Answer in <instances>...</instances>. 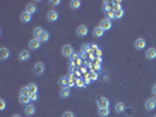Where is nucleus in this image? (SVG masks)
Listing matches in <instances>:
<instances>
[{
	"mask_svg": "<svg viewBox=\"0 0 156 117\" xmlns=\"http://www.w3.org/2000/svg\"><path fill=\"white\" fill-rule=\"evenodd\" d=\"M44 71H45V64H44V62L39 61V62H37L33 66V73L35 75H42Z\"/></svg>",
	"mask_w": 156,
	"mask_h": 117,
	"instance_id": "nucleus-1",
	"label": "nucleus"
},
{
	"mask_svg": "<svg viewBox=\"0 0 156 117\" xmlns=\"http://www.w3.org/2000/svg\"><path fill=\"white\" fill-rule=\"evenodd\" d=\"M73 54H74V49H73V47H72L70 45H65V46L62 47V55H63V56L70 59Z\"/></svg>",
	"mask_w": 156,
	"mask_h": 117,
	"instance_id": "nucleus-2",
	"label": "nucleus"
},
{
	"mask_svg": "<svg viewBox=\"0 0 156 117\" xmlns=\"http://www.w3.org/2000/svg\"><path fill=\"white\" fill-rule=\"evenodd\" d=\"M28 47H30L32 50H38V49L41 47V41H40V39L33 38V39L30 41V45H28Z\"/></svg>",
	"mask_w": 156,
	"mask_h": 117,
	"instance_id": "nucleus-3",
	"label": "nucleus"
},
{
	"mask_svg": "<svg viewBox=\"0 0 156 117\" xmlns=\"http://www.w3.org/2000/svg\"><path fill=\"white\" fill-rule=\"evenodd\" d=\"M98 106H99V109H108L109 108V99L107 97H100L98 99Z\"/></svg>",
	"mask_w": 156,
	"mask_h": 117,
	"instance_id": "nucleus-4",
	"label": "nucleus"
},
{
	"mask_svg": "<svg viewBox=\"0 0 156 117\" xmlns=\"http://www.w3.org/2000/svg\"><path fill=\"white\" fill-rule=\"evenodd\" d=\"M58 19H59V13H58L55 10H51V11L47 13V20H48L49 22H55Z\"/></svg>",
	"mask_w": 156,
	"mask_h": 117,
	"instance_id": "nucleus-5",
	"label": "nucleus"
},
{
	"mask_svg": "<svg viewBox=\"0 0 156 117\" xmlns=\"http://www.w3.org/2000/svg\"><path fill=\"white\" fill-rule=\"evenodd\" d=\"M135 48L137 49V50H142V49H144L145 47H147V41H145V39H143V38H140V39H137L136 41H135Z\"/></svg>",
	"mask_w": 156,
	"mask_h": 117,
	"instance_id": "nucleus-6",
	"label": "nucleus"
},
{
	"mask_svg": "<svg viewBox=\"0 0 156 117\" xmlns=\"http://www.w3.org/2000/svg\"><path fill=\"white\" fill-rule=\"evenodd\" d=\"M144 108H145L147 110H149V111L154 110V109L156 108V99H155V98H149V99H147V101H145V104H144Z\"/></svg>",
	"mask_w": 156,
	"mask_h": 117,
	"instance_id": "nucleus-7",
	"label": "nucleus"
},
{
	"mask_svg": "<svg viewBox=\"0 0 156 117\" xmlns=\"http://www.w3.org/2000/svg\"><path fill=\"white\" fill-rule=\"evenodd\" d=\"M105 32L106 31H109L110 28H112V21L109 20V19H103V20H101V22H100V25H99Z\"/></svg>",
	"mask_w": 156,
	"mask_h": 117,
	"instance_id": "nucleus-8",
	"label": "nucleus"
},
{
	"mask_svg": "<svg viewBox=\"0 0 156 117\" xmlns=\"http://www.w3.org/2000/svg\"><path fill=\"white\" fill-rule=\"evenodd\" d=\"M76 33L79 36H86L88 34V27L86 25H80L76 29Z\"/></svg>",
	"mask_w": 156,
	"mask_h": 117,
	"instance_id": "nucleus-9",
	"label": "nucleus"
},
{
	"mask_svg": "<svg viewBox=\"0 0 156 117\" xmlns=\"http://www.w3.org/2000/svg\"><path fill=\"white\" fill-rule=\"evenodd\" d=\"M145 57H147L148 60H155V59H156V48L150 47L149 49H147V52H145Z\"/></svg>",
	"mask_w": 156,
	"mask_h": 117,
	"instance_id": "nucleus-10",
	"label": "nucleus"
},
{
	"mask_svg": "<svg viewBox=\"0 0 156 117\" xmlns=\"http://www.w3.org/2000/svg\"><path fill=\"white\" fill-rule=\"evenodd\" d=\"M30 59H31V54H30L28 50H21V52H20V54H19V61L26 62V61H28Z\"/></svg>",
	"mask_w": 156,
	"mask_h": 117,
	"instance_id": "nucleus-11",
	"label": "nucleus"
},
{
	"mask_svg": "<svg viewBox=\"0 0 156 117\" xmlns=\"http://www.w3.org/2000/svg\"><path fill=\"white\" fill-rule=\"evenodd\" d=\"M10 55H11V53H10V50L7 48H5V47L0 48V59H1L3 61L10 59Z\"/></svg>",
	"mask_w": 156,
	"mask_h": 117,
	"instance_id": "nucleus-12",
	"label": "nucleus"
},
{
	"mask_svg": "<svg viewBox=\"0 0 156 117\" xmlns=\"http://www.w3.org/2000/svg\"><path fill=\"white\" fill-rule=\"evenodd\" d=\"M45 32H46V31H45L42 27H35V28L33 29V35H34V38H37V39H40Z\"/></svg>",
	"mask_w": 156,
	"mask_h": 117,
	"instance_id": "nucleus-13",
	"label": "nucleus"
},
{
	"mask_svg": "<svg viewBox=\"0 0 156 117\" xmlns=\"http://www.w3.org/2000/svg\"><path fill=\"white\" fill-rule=\"evenodd\" d=\"M20 20H21L24 24H28V22H31V20H32V15L25 11V12L20 15Z\"/></svg>",
	"mask_w": 156,
	"mask_h": 117,
	"instance_id": "nucleus-14",
	"label": "nucleus"
},
{
	"mask_svg": "<svg viewBox=\"0 0 156 117\" xmlns=\"http://www.w3.org/2000/svg\"><path fill=\"white\" fill-rule=\"evenodd\" d=\"M70 94H72V91H70L69 88H62L61 91H60V97L63 98V99H66V98H68L70 96Z\"/></svg>",
	"mask_w": 156,
	"mask_h": 117,
	"instance_id": "nucleus-15",
	"label": "nucleus"
},
{
	"mask_svg": "<svg viewBox=\"0 0 156 117\" xmlns=\"http://www.w3.org/2000/svg\"><path fill=\"white\" fill-rule=\"evenodd\" d=\"M25 113L27 116H33L35 113V105L33 104H28L26 108H25Z\"/></svg>",
	"mask_w": 156,
	"mask_h": 117,
	"instance_id": "nucleus-16",
	"label": "nucleus"
},
{
	"mask_svg": "<svg viewBox=\"0 0 156 117\" xmlns=\"http://www.w3.org/2000/svg\"><path fill=\"white\" fill-rule=\"evenodd\" d=\"M59 84L62 87V88H68V84H69V78L66 77V76H62L59 78Z\"/></svg>",
	"mask_w": 156,
	"mask_h": 117,
	"instance_id": "nucleus-17",
	"label": "nucleus"
},
{
	"mask_svg": "<svg viewBox=\"0 0 156 117\" xmlns=\"http://www.w3.org/2000/svg\"><path fill=\"white\" fill-rule=\"evenodd\" d=\"M81 6V1L80 0H72V1L69 3V7L72 10H79Z\"/></svg>",
	"mask_w": 156,
	"mask_h": 117,
	"instance_id": "nucleus-18",
	"label": "nucleus"
},
{
	"mask_svg": "<svg viewBox=\"0 0 156 117\" xmlns=\"http://www.w3.org/2000/svg\"><path fill=\"white\" fill-rule=\"evenodd\" d=\"M103 34H105V31H103L100 26H98V27L94 28V31H93V35H94L95 38H101Z\"/></svg>",
	"mask_w": 156,
	"mask_h": 117,
	"instance_id": "nucleus-19",
	"label": "nucleus"
},
{
	"mask_svg": "<svg viewBox=\"0 0 156 117\" xmlns=\"http://www.w3.org/2000/svg\"><path fill=\"white\" fill-rule=\"evenodd\" d=\"M26 12L30 13L31 15L34 14V13L37 12V6H35L34 4H28V5L26 6Z\"/></svg>",
	"mask_w": 156,
	"mask_h": 117,
	"instance_id": "nucleus-20",
	"label": "nucleus"
},
{
	"mask_svg": "<svg viewBox=\"0 0 156 117\" xmlns=\"http://www.w3.org/2000/svg\"><path fill=\"white\" fill-rule=\"evenodd\" d=\"M115 110H116V112H119V113L123 112V111L126 110V105H124V103H122V102L116 103V105H115Z\"/></svg>",
	"mask_w": 156,
	"mask_h": 117,
	"instance_id": "nucleus-21",
	"label": "nucleus"
},
{
	"mask_svg": "<svg viewBox=\"0 0 156 117\" xmlns=\"http://www.w3.org/2000/svg\"><path fill=\"white\" fill-rule=\"evenodd\" d=\"M91 49H92V46L89 43H84L81 46V52L82 53H86V54H89L91 53Z\"/></svg>",
	"mask_w": 156,
	"mask_h": 117,
	"instance_id": "nucleus-22",
	"label": "nucleus"
},
{
	"mask_svg": "<svg viewBox=\"0 0 156 117\" xmlns=\"http://www.w3.org/2000/svg\"><path fill=\"white\" fill-rule=\"evenodd\" d=\"M19 102H20L21 104L28 105L30 102H31V98H30V96H20V97H19Z\"/></svg>",
	"mask_w": 156,
	"mask_h": 117,
	"instance_id": "nucleus-23",
	"label": "nucleus"
},
{
	"mask_svg": "<svg viewBox=\"0 0 156 117\" xmlns=\"http://www.w3.org/2000/svg\"><path fill=\"white\" fill-rule=\"evenodd\" d=\"M27 88L30 89V91H31V94H34V92H38V85H37L35 83H33V82H31V83H28V85H27Z\"/></svg>",
	"mask_w": 156,
	"mask_h": 117,
	"instance_id": "nucleus-24",
	"label": "nucleus"
},
{
	"mask_svg": "<svg viewBox=\"0 0 156 117\" xmlns=\"http://www.w3.org/2000/svg\"><path fill=\"white\" fill-rule=\"evenodd\" d=\"M109 113H110L109 108H108V109H100V110H99V115H100L101 117H108Z\"/></svg>",
	"mask_w": 156,
	"mask_h": 117,
	"instance_id": "nucleus-25",
	"label": "nucleus"
},
{
	"mask_svg": "<svg viewBox=\"0 0 156 117\" xmlns=\"http://www.w3.org/2000/svg\"><path fill=\"white\" fill-rule=\"evenodd\" d=\"M31 95V91L27 87H24L20 89V96H30Z\"/></svg>",
	"mask_w": 156,
	"mask_h": 117,
	"instance_id": "nucleus-26",
	"label": "nucleus"
},
{
	"mask_svg": "<svg viewBox=\"0 0 156 117\" xmlns=\"http://www.w3.org/2000/svg\"><path fill=\"white\" fill-rule=\"evenodd\" d=\"M49 36H51V34H49L48 32H45V33L42 34V36L40 38V41H41V42H47V41L49 40Z\"/></svg>",
	"mask_w": 156,
	"mask_h": 117,
	"instance_id": "nucleus-27",
	"label": "nucleus"
},
{
	"mask_svg": "<svg viewBox=\"0 0 156 117\" xmlns=\"http://www.w3.org/2000/svg\"><path fill=\"white\" fill-rule=\"evenodd\" d=\"M75 85L76 87H79V88H84L86 84H85V80H82V78H77L76 80V82H75Z\"/></svg>",
	"mask_w": 156,
	"mask_h": 117,
	"instance_id": "nucleus-28",
	"label": "nucleus"
},
{
	"mask_svg": "<svg viewBox=\"0 0 156 117\" xmlns=\"http://www.w3.org/2000/svg\"><path fill=\"white\" fill-rule=\"evenodd\" d=\"M89 77H91V80H92V81H96V80L99 78V74H98L95 70H93V71H91Z\"/></svg>",
	"mask_w": 156,
	"mask_h": 117,
	"instance_id": "nucleus-29",
	"label": "nucleus"
},
{
	"mask_svg": "<svg viewBox=\"0 0 156 117\" xmlns=\"http://www.w3.org/2000/svg\"><path fill=\"white\" fill-rule=\"evenodd\" d=\"M123 15H124V11L123 10H120V11L115 12V19H121V18H123Z\"/></svg>",
	"mask_w": 156,
	"mask_h": 117,
	"instance_id": "nucleus-30",
	"label": "nucleus"
},
{
	"mask_svg": "<svg viewBox=\"0 0 156 117\" xmlns=\"http://www.w3.org/2000/svg\"><path fill=\"white\" fill-rule=\"evenodd\" d=\"M107 14V17H108V19L110 20V19H115V12L112 10V11H109V12H107L106 13Z\"/></svg>",
	"mask_w": 156,
	"mask_h": 117,
	"instance_id": "nucleus-31",
	"label": "nucleus"
},
{
	"mask_svg": "<svg viewBox=\"0 0 156 117\" xmlns=\"http://www.w3.org/2000/svg\"><path fill=\"white\" fill-rule=\"evenodd\" d=\"M5 108H6V102L4 98H1L0 99V110H5Z\"/></svg>",
	"mask_w": 156,
	"mask_h": 117,
	"instance_id": "nucleus-32",
	"label": "nucleus"
},
{
	"mask_svg": "<svg viewBox=\"0 0 156 117\" xmlns=\"http://www.w3.org/2000/svg\"><path fill=\"white\" fill-rule=\"evenodd\" d=\"M62 117H75V115L72 111H66V112H63Z\"/></svg>",
	"mask_w": 156,
	"mask_h": 117,
	"instance_id": "nucleus-33",
	"label": "nucleus"
},
{
	"mask_svg": "<svg viewBox=\"0 0 156 117\" xmlns=\"http://www.w3.org/2000/svg\"><path fill=\"white\" fill-rule=\"evenodd\" d=\"M79 57H80V55H79V54H77V53H75V52H74V54L72 55L70 60H72V62H74L75 60H77V59H79Z\"/></svg>",
	"mask_w": 156,
	"mask_h": 117,
	"instance_id": "nucleus-34",
	"label": "nucleus"
},
{
	"mask_svg": "<svg viewBox=\"0 0 156 117\" xmlns=\"http://www.w3.org/2000/svg\"><path fill=\"white\" fill-rule=\"evenodd\" d=\"M38 92H34V94H31L30 95V98H31V101H37L38 99Z\"/></svg>",
	"mask_w": 156,
	"mask_h": 117,
	"instance_id": "nucleus-35",
	"label": "nucleus"
},
{
	"mask_svg": "<svg viewBox=\"0 0 156 117\" xmlns=\"http://www.w3.org/2000/svg\"><path fill=\"white\" fill-rule=\"evenodd\" d=\"M60 0H54V1H49V4H52V5H54V6H58V5H60Z\"/></svg>",
	"mask_w": 156,
	"mask_h": 117,
	"instance_id": "nucleus-36",
	"label": "nucleus"
},
{
	"mask_svg": "<svg viewBox=\"0 0 156 117\" xmlns=\"http://www.w3.org/2000/svg\"><path fill=\"white\" fill-rule=\"evenodd\" d=\"M86 57H87V54H86V53H82V52H81V53H80V59H81V60L84 61V60H85Z\"/></svg>",
	"mask_w": 156,
	"mask_h": 117,
	"instance_id": "nucleus-37",
	"label": "nucleus"
},
{
	"mask_svg": "<svg viewBox=\"0 0 156 117\" xmlns=\"http://www.w3.org/2000/svg\"><path fill=\"white\" fill-rule=\"evenodd\" d=\"M100 70L101 69V64H96V63H94V67H93V70Z\"/></svg>",
	"mask_w": 156,
	"mask_h": 117,
	"instance_id": "nucleus-38",
	"label": "nucleus"
},
{
	"mask_svg": "<svg viewBox=\"0 0 156 117\" xmlns=\"http://www.w3.org/2000/svg\"><path fill=\"white\" fill-rule=\"evenodd\" d=\"M96 56H98V57H101V56H102V50H101V49H98V50H96Z\"/></svg>",
	"mask_w": 156,
	"mask_h": 117,
	"instance_id": "nucleus-39",
	"label": "nucleus"
},
{
	"mask_svg": "<svg viewBox=\"0 0 156 117\" xmlns=\"http://www.w3.org/2000/svg\"><path fill=\"white\" fill-rule=\"evenodd\" d=\"M101 62H102V59L101 57H96L95 59V63L96 64H101Z\"/></svg>",
	"mask_w": 156,
	"mask_h": 117,
	"instance_id": "nucleus-40",
	"label": "nucleus"
},
{
	"mask_svg": "<svg viewBox=\"0 0 156 117\" xmlns=\"http://www.w3.org/2000/svg\"><path fill=\"white\" fill-rule=\"evenodd\" d=\"M82 62H84V61H82V60H81L80 57L76 60V64H77V66H81V64H82Z\"/></svg>",
	"mask_w": 156,
	"mask_h": 117,
	"instance_id": "nucleus-41",
	"label": "nucleus"
},
{
	"mask_svg": "<svg viewBox=\"0 0 156 117\" xmlns=\"http://www.w3.org/2000/svg\"><path fill=\"white\" fill-rule=\"evenodd\" d=\"M92 49H93V50H95V52L99 49V48H98V46H96V43H94V45L92 46Z\"/></svg>",
	"mask_w": 156,
	"mask_h": 117,
	"instance_id": "nucleus-42",
	"label": "nucleus"
},
{
	"mask_svg": "<svg viewBox=\"0 0 156 117\" xmlns=\"http://www.w3.org/2000/svg\"><path fill=\"white\" fill-rule=\"evenodd\" d=\"M151 91H152V94H154V95L156 96V84H155V85L152 87V90H151Z\"/></svg>",
	"mask_w": 156,
	"mask_h": 117,
	"instance_id": "nucleus-43",
	"label": "nucleus"
},
{
	"mask_svg": "<svg viewBox=\"0 0 156 117\" xmlns=\"http://www.w3.org/2000/svg\"><path fill=\"white\" fill-rule=\"evenodd\" d=\"M13 117H21V116H20V115H14Z\"/></svg>",
	"mask_w": 156,
	"mask_h": 117,
	"instance_id": "nucleus-44",
	"label": "nucleus"
},
{
	"mask_svg": "<svg viewBox=\"0 0 156 117\" xmlns=\"http://www.w3.org/2000/svg\"><path fill=\"white\" fill-rule=\"evenodd\" d=\"M154 117H156V115H155V116H154Z\"/></svg>",
	"mask_w": 156,
	"mask_h": 117,
	"instance_id": "nucleus-45",
	"label": "nucleus"
}]
</instances>
